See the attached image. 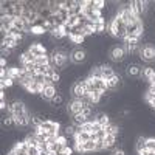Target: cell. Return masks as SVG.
<instances>
[{
    "label": "cell",
    "mask_w": 155,
    "mask_h": 155,
    "mask_svg": "<svg viewBox=\"0 0 155 155\" xmlns=\"http://www.w3.org/2000/svg\"><path fill=\"white\" fill-rule=\"evenodd\" d=\"M12 56V48H2V58L9 59Z\"/></svg>",
    "instance_id": "24"
},
{
    "label": "cell",
    "mask_w": 155,
    "mask_h": 155,
    "mask_svg": "<svg viewBox=\"0 0 155 155\" xmlns=\"http://www.w3.org/2000/svg\"><path fill=\"white\" fill-rule=\"evenodd\" d=\"M90 78H95V79H102V71H101V65L93 67L90 70Z\"/></svg>",
    "instance_id": "16"
},
{
    "label": "cell",
    "mask_w": 155,
    "mask_h": 155,
    "mask_svg": "<svg viewBox=\"0 0 155 155\" xmlns=\"http://www.w3.org/2000/svg\"><path fill=\"white\" fill-rule=\"evenodd\" d=\"M28 51L36 56V58H42V56H47V48L41 44V42H33L30 47H28Z\"/></svg>",
    "instance_id": "7"
},
{
    "label": "cell",
    "mask_w": 155,
    "mask_h": 155,
    "mask_svg": "<svg viewBox=\"0 0 155 155\" xmlns=\"http://www.w3.org/2000/svg\"><path fill=\"white\" fill-rule=\"evenodd\" d=\"M51 37L53 39H64L65 37V33H64V28L62 27H58L53 33H51Z\"/></svg>",
    "instance_id": "17"
},
{
    "label": "cell",
    "mask_w": 155,
    "mask_h": 155,
    "mask_svg": "<svg viewBox=\"0 0 155 155\" xmlns=\"http://www.w3.org/2000/svg\"><path fill=\"white\" fill-rule=\"evenodd\" d=\"M109 56H110V59H112L113 62H123V61L127 58L124 48H123V47H118V45H115V47L110 48Z\"/></svg>",
    "instance_id": "4"
},
{
    "label": "cell",
    "mask_w": 155,
    "mask_h": 155,
    "mask_svg": "<svg viewBox=\"0 0 155 155\" xmlns=\"http://www.w3.org/2000/svg\"><path fill=\"white\" fill-rule=\"evenodd\" d=\"M28 155H41V150L37 146H28Z\"/></svg>",
    "instance_id": "25"
},
{
    "label": "cell",
    "mask_w": 155,
    "mask_h": 155,
    "mask_svg": "<svg viewBox=\"0 0 155 155\" xmlns=\"http://www.w3.org/2000/svg\"><path fill=\"white\" fill-rule=\"evenodd\" d=\"M95 123H98V124H99V126H102V127L109 126V124H110L109 115H107V113H104V112L96 113V115H95Z\"/></svg>",
    "instance_id": "9"
},
{
    "label": "cell",
    "mask_w": 155,
    "mask_h": 155,
    "mask_svg": "<svg viewBox=\"0 0 155 155\" xmlns=\"http://www.w3.org/2000/svg\"><path fill=\"white\" fill-rule=\"evenodd\" d=\"M48 68H50V65H37L36 67V71L39 73V74H47V71H48Z\"/></svg>",
    "instance_id": "23"
},
{
    "label": "cell",
    "mask_w": 155,
    "mask_h": 155,
    "mask_svg": "<svg viewBox=\"0 0 155 155\" xmlns=\"http://www.w3.org/2000/svg\"><path fill=\"white\" fill-rule=\"evenodd\" d=\"M93 123H95V121H87L85 124H82V126H81V130H82V132H88V134H92V132H93Z\"/></svg>",
    "instance_id": "18"
},
{
    "label": "cell",
    "mask_w": 155,
    "mask_h": 155,
    "mask_svg": "<svg viewBox=\"0 0 155 155\" xmlns=\"http://www.w3.org/2000/svg\"><path fill=\"white\" fill-rule=\"evenodd\" d=\"M0 67H2V68H8V67H6V59H5V58L0 59Z\"/></svg>",
    "instance_id": "26"
},
{
    "label": "cell",
    "mask_w": 155,
    "mask_h": 155,
    "mask_svg": "<svg viewBox=\"0 0 155 155\" xmlns=\"http://www.w3.org/2000/svg\"><path fill=\"white\" fill-rule=\"evenodd\" d=\"M58 93H59V90H58V87H56V85H53V84H50V85H44L42 92H41V98L50 102V101L53 99Z\"/></svg>",
    "instance_id": "5"
},
{
    "label": "cell",
    "mask_w": 155,
    "mask_h": 155,
    "mask_svg": "<svg viewBox=\"0 0 155 155\" xmlns=\"http://www.w3.org/2000/svg\"><path fill=\"white\" fill-rule=\"evenodd\" d=\"M88 93V90H87V82L85 79H78L73 87H71V96L76 98V99H81L82 96H85Z\"/></svg>",
    "instance_id": "2"
},
{
    "label": "cell",
    "mask_w": 155,
    "mask_h": 155,
    "mask_svg": "<svg viewBox=\"0 0 155 155\" xmlns=\"http://www.w3.org/2000/svg\"><path fill=\"white\" fill-rule=\"evenodd\" d=\"M84 107H85V106L81 102V99L73 98V99L68 102V106H67V112H68L71 116H74V115H78V113H81Z\"/></svg>",
    "instance_id": "6"
},
{
    "label": "cell",
    "mask_w": 155,
    "mask_h": 155,
    "mask_svg": "<svg viewBox=\"0 0 155 155\" xmlns=\"http://www.w3.org/2000/svg\"><path fill=\"white\" fill-rule=\"evenodd\" d=\"M146 141H147L146 137H138V138H137V143H135V150H137V152L146 150Z\"/></svg>",
    "instance_id": "13"
},
{
    "label": "cell",
    "mask_w": 155,
    "mask_h": 155,
    "mask_svg": "<svg viewBox=\"0 0 155 155\" xmlns=\"http://www.w3.org/2000/svg\"><path fill=\"white\" fill-rule=\"evenodd\" d=\"M12 84H14V81H12V79H9V78H6V79H2V81H0V88L11 87Z\"/></svg>",
    "instance_id": "22"
},
{
    "label": "cell",
    "mask_w": 155,
    "mask_h": 155,
    "mask_svg": "<svg viewBox=\"0 0 155 155\" xmlns=\"http://www.w3.org/2000/svg\"><path fill=\"white\" fill-rule=\"evenodd\" d=\"M101 71H102V79H106V81H109L112 76H115V70L110 65H107V64L101 65Z\"/></svg>",
    "instance_id": "10"
},
{
    "label": "cell",
    "mask_w": 155,
    "mask_h": 155,
    "mask_svg": "<svg viewBox=\"0 0 155 155\" xmlns=\"http://www.w3.org/2000/svg\"><path fill=\"white\" fill-rule=\"evenodd\" d=\"M87 123V118H84V116L81 115V113H78V115H74V116H71V124L73 126H76V127H81L82 124H85Z\"/></svg>",
    "instance_id": "12"
},
{
    "label": "cell",
    "mask_w": 155,
    "mask_h": 155,
    "mask_svg": "<svg viewBox=\"0 0 155 155\" xmlns=\"http://www.w3.org/2000/svg\"><path fill=\"white\" fill-rule=\"evenodd\" d=\"M12 27L17 28L19 31H25V20L22 17H14V23H12Z\"/></svg>",
    "instance_id": "15"
},
{
    "label": "cell",
    "mask_w": 155,
    "mask_h": 155,
    "mask_svg": "<svg viewBox=\"0 0 155 155\" xmlns=\"http://www.w3.org/2000/svg\"><path fill=\"white\" fill-rule=\"evenodd\" d=\"M146 149L150 152H155V138H147L146 141Z\"/></svg>",
    "instance_id": "21"
},
{
    "label": "cell",
    "mask_w": 155,
    "mask_h": 155,
    "mask_svg": "<svg viewBox=\"0 0 155 155\" xmlns=\"http://www.w3.org/2000/svg\"><path fill=\"white\" fill-rule=\"evenodd\" d=\"M36 65H50V56H42L36 59Z\"/></svg>",
    "instance_id": "19"
},
{
    "label": "cell",
    "mask_w": 155,
    "mask_h": 155,
    "mask_svg": "<svg viewBox=\"0 0 155 155\" xmlns=\"http://www.w3.org/2000/svg\"><path fill=\"white\" fill-rule=\"evenodd\" d=\"M62 104H64V96H62V93H58L53 99L50 101V106L54 107V109H59Z\"/></svg>",
    "instance_id": "14"
},
{
    "label": "cell",
    "mask_w": 155,
    "mask_h": 155,
    "mask_svg": "<svg viewBox=\"0 0 155 155\" xmlns=\"http://www.w3.org/2000/svg\"><path fill=\"white\" fill-rule=\"evenodd\" d=\"M138 54H140V59L141 61H144V62H153L155 61V45H152V44L143 45V47L140 48Z\"/></svg>",
    "instance_id": "1"
},
{
    "label": "cell",
    "mask_w": 155,
    "mask_h": 155,
    "mask_svg": "<svg viewBox=\"0 0 155 155\" xmlns=\"http://www.w3.org/2000/svg\"><path fill=\"white\" fill-rule=\"evenodd\" d=\"M104 144H106V150H112L116 146V135H106Z\"/></svg>",
    "instance_id": "11"
},
{
    "label": "cell",
    "mask_w": 155,
    "mask_h": 155,
    "mask_svg": "<svg viewBox=\"0 0 155 155\" xmlns=\"http://www.w3.org/2000/svg\"><path fill=\"white\" fill-rule=\"evenodd\" d=\"M141 71H143L141 65H140V64H135V62L127 64V67H126V73H127L129 76H132V78H138V76H141Z\"/></svg>",
    "instance_id": "8"
},
{
    "label": "cell",
    "mask_w": 155,
    "mask_h": 155,
    "mask_svg": "<svg viewBox=\"0 0 155 155\" xmlns=\"http://www.w3.org/2000/svg\"><path fill=\"white\" fill-rule=\"evenodd\" d=\"M31 34L33 36H41V34H45V30H44V27H41V25H34L33 30H31Z\"/></svg>",
    "instance_id": "20"
},
{
    "label": "cell",
    "mask_w": 155,
    "mask_h": 155,
    "mask_svg": "<svg viewBox=\"0 0 155 155\" xmlns=\"http://www.w3.org/2000/svg\"><path fill=\"white\" fill-rule=\"evenodd\" d=\"M70 61L73 64H76V65H79V64H84L87 61V51L81 47H78L74 50H71V53H70Z\"/></svg>",
    "instance_id": "3"
}]
</instances>
